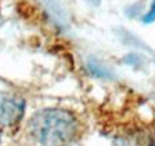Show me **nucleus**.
<instances>
[{
    "instance_id": "f257e3e1",
    "label": "nucleus",
    "mask_w": 155,
    "mask_h": 146,
    "mask_svg": "<svg viewBox=\"0 0 155 146\" xmlns=\"http://www.w3.org/2000/svg\"><path fill=\"white\" fill-rule=\"evenodd\" d=\"M79 124L67 109L46 108L35 112L29 122V133L40 146H67L75 139Z\"/></svg>"
},
{
    "instance_id": "f03ea898",
    "label": "nucleus",
    "mask_w": 155,
    "mask_h": 146,
    "mask_svg": "<svg viewBox=\"0 0 155 146\" xmlns=\"http://www.w3.org/2000/svg\"><path fill=\"white\" fill-rule=\"evenodd\" d=\"M26 101L18 89L0 78V128L16 126L23 117Z\"/></svg>"
},
{
    "instance_id": "7ed1b4c3",
    "label": "nucleus",
    "mask_w": 155,
    "mask_h": 146,
    "mask_svg": "<svg viewBox=\"0 0 155 146\" xmlns=\"http://www.w3.org/2000/svg\"><path fill=\"white\" fill-rule=\"evenodd\" d=\"M155 21V2L153 3V5H151L150 11L147 12V15L144 16V22H153Z\"/></svg>"
}]
</instances>
